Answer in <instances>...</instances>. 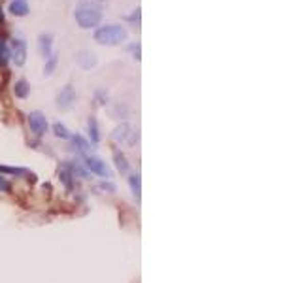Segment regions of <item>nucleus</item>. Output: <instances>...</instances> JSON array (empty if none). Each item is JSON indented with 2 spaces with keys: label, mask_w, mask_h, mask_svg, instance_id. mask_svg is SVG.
Returning a JSON list of instances; mask_svg holds the SVG:
<instances>
[{
  "label": "nucleus",
  "mask_w": 302,
  "mask_h": 283,
  "mask_svg": "<svg viewBox=\"0 0 302 283\" xmlns=\"http://www.w3.org/2000/svg\"><path fill=\"white\" fill-rule=\"evenodd\" d=\"M74 15L81 29H95V27H99L100 19H102L100 8L91 4V2H81V4H78Z\"/></svg>",
  "instance_id": "obj_1"
},
{
  "label": "nucleus",
  "mask_w": 302,
  "mask_h": 283,
  "mask_svg": "<svg viewBox=\"0 0 302 283\" xmlns=\"http://www.w3.org/2000/svg\"><path fill=\"white\" fill-rule=\"evenodd\" d=\"M127 40V31L121 25H106L95 31V42L102 45H118Z\"/></svg>",
  "instance_id": "obj_2"
},
{
  "label": "nucleus",
  "mask_w": 302,
  "mask_h": 283,
  "mask_svg": "<svg viewBox=\"0 0 302 283\" xmlns=\"http://www.w3.org/2000/svg\"><path fill=\"white\" fill-rule=\"evenodd\" d=\"M29 125H31V130L36 136H43L48 132V119H45L42 111H32L29 115Z\"/></svg>",
  "instance_id": "obj_3"
},
{
  "label": "nucleus",
  "mask_w": 302,
  "mask_h": 283,
  "mask_svg": "<svg viewBox=\"0 0 302 283\" xmlns=\"http://www.w3.org/2000/svg\"><path fill=\"white\" fill-rule=\"evenodd\" d=\"M85 167H87V170H91V172L97 174V176L111 178V172H110V168H108V164H106L102 159H99V157H87Z\"/></svg>",
  "instance_id": "obj_4"
},
{
  "label": "nucleus",
  "mask_w": 302,
  "mask_h": 283,
  "mask_svg": "<svg viewBox=\"0 0 302 283\" xmlns=\"http://www.w3.org/2000/svg\"><path fill=\"white\" fill-rule=\"evenodd\" d=\"M12 59L15 62V66H23L27 61V43L17 38V40H13L12 43Z\"/></svg>",
  "instance_id": "obj_5"
},
{
  "label": "nucleus",
  "mask_w": 302,
  "mask_h": 283,
  "mask_svg": "<svg viewBox=\"0 0 302 283\" xmlns=\"http://www.w3.org/2000/svg\"><path fill=\"white\" fill-rule=\"evenodd\" d=\"M74 100H76V92H74V89H72V85H66L59 95H57V106H59L61 110H68L70 106L74 104Z\"/></svg>",
  "instance_id": "obj_6"
},
{
  "label": "nucleus",
  "mask_w": 302,
  "mask_h": 283,
  "mask_svg": "<svg viewBox=\"0 0 302 283\" xmlns=\"http://www.w3.org/2000/svg\"><path fill=\"white\" fill-rule=\"evenodd\" d=\"M76 61H78V64H80L81 68L89 70V68H92L97 64V57L92 55L91 51H80V53L76 55Z\"/></svg>",
  "instance_id": "obj_7"
},
{
  "label": "nucleus",
  "mask_w": 302,
  "mask_h": 283,
  "mask_svg": "<svg viewBox=\"0 0 302 283\" xmlns=\"http://www.w3.org/2000/svg\"><path fill=\"white\" fill-rule=\"evenodd\" d=\"M10 12L13 15H17V17H25L27 13H29V4H27L25 0H13L12 4H10Z\"/></svg>",
  "instance_id": "obj_8"
},
{
  "label": "nucleus",
  "mask_w": 302,
  "mask_h": 283,
  "mask_svg": "<svg viewBox=\"0 0 302 283\" xmlns=\"http://www.w3.org/2000/svg\"><path fill=\"white\" fill-rule=\"evenodd\" d=\"M38 43H40V53L48 59V57L51 55V45H53V38H51V34H42Z\"/></svg>",
  "instance_id": "obj_9"
},
{
  "label": "nucleus",
  "mask_w": 302,
  "mask_h": 283,
  "mask_svg": "<svg viewBox=\"0 0 302 283\" xmlns=\"http://www.w3.org/2000/svg\"><path fill=\"white\" fill-rule=\"evenodd\" d=\"M13 92H15V97H19V99H27L29 92H31V87H29V83L25 80H19L13 85Z\"/></svg>",
  "instance_id": "obj_10"
},
{
  "label": "nucleus",
  "mask_w": 302,
  "mask_h": 283,
  "mask_svg": "<svg viewBox=\"0 0 302 283\" xmlns=\"http://www.w3.org/2000/svg\"><path fill=\"white\" fill-rule=\"evenodd\" d=\"M87 127H89V136H91V142H92V144H99V142H100V132H99L97 119H95V117H89Z\"/></svg>",
  "instance_id": "obj_11"
},
{
  "label": "nucleus",
  "mask_w": 302,
  "mask_h": 283,
  "mask_svg": "<svg viewBox=\"0 0 302 283\" xmlns=\"http://www.w3.org/2000/svg\"><path fill=\"white\" fill-rule=\"evenodd\" d=\"M129 130H130V127H129L127 123L119 125L118 129L113 130V140H118V142H119V140H127V136L130 134Z\"/></svg>",
  "instance_id": "obj_12"
},
{
  "label": "nucleus",
  "mask_w": 302,
  "mask_h": 283,
  "mask_svg": "<svg viewBox=\"0 0 302 283\" xmlns=\"http://www.w3.org/2000/svg\"><path fill=\"white\" fill-rule=\"evenodd\" d=\"M72 142H74V148L80 151V153H87L89 151V142L85 140V138H81L80 134H76L74 138H72Z\"/></svg>",
  "instance_id": "obj_13"
},
{
  "label": "nucleus",
  "mask_w": 302,
  "mask_h": 283,
  "mask_svg": "<svg viewBox=\"0 0 302 283\" xmlns=\"http://www.w3.org/2000/svg\"><path fill=\"white\" fill-rule=\"evenodd\" d=\"M10 61V50H8L4 38H0V66H6Z\"/></svg>",
  "instance_id": "obj_14"
},
{
  "label": "nucleus",
  "mask_w": 302,
  "mask_h": 283,
  "mask_svg": "<svg viewBox=\"0 0 302 283\" xmlns=\"http://www.w3.org/2000/svg\"><path fill=\"white\" fill-rule=\"evenodd\" d=\"M55 66H57V55L55 53H51L48 59H45V66H43V74L45 76H51L55 72Z\"/></svg>",
  "instance_id": "obj_15"
},
{
  "label": "nucleus",
  "mask_w": 302,
  "mask_h": 283,
  "mask_svg": "<svg viewBox=\"0 0 302 283\" xmlns=\"http://www.w3.org/2000/svg\"><path fill=\"white\" fill-rule=\"evenodd\" d=\"M115 164H118L119 172H123V174L129 172V162H127V159H125V155L119 153V151H115Z\"/></svg>",
  "instance_id": "obj_16"
},
{
  "label": "nucleus",
  "mask_w": 302,
  "mask_h": 283,
  "mask_svg": "<svg viewBox=\"0 0 302 283\" xmlns=\"http://www.w3.org/2000/svg\"><path fill=\"white\" fill-rule=\"evenodd\" d=\"M53 132H55L57 138H62V140H66V138H70V132L66 130V127L61 123H55L53 125Z\"/></svg>",
  "instance_id": "obj_17"
},
{
  "label": "nucleus",
  "mask_w": 302,
  "mask_h": 283,
  "mask_svg": "<svg viewBox=\"0 0 302 283\" xmlns=\"http://www.w3.org/2000/svg\"><path fill=\"white\" fill-rule=\"evenodd\" d=\"M129 183H130V189H132V193H134L136 198H140V176H130L129 178Z\"/></svg>",
  "instance_id": "obj_18"
},
{
  "label": "nucleus",
  "mask_w": 302,
  "mask_h": 283,
  "mask_svg": "<svg viewBox=\"0 0 302 283\" xmlns=\"http://www.w3.org/2000/svg\"><path fill=\"white\" fill-rule=\"evenodd\" d=\"M12 189V185H10V181H8L2 174H0V193H8Z\"/></svg>",
  "instance_id": "obj_19"
},
{
  "label": "nucleus",
  "mask_w": 302,
  "mask_h": 283,
  "mask_svg": "<svg viewBox=\"0 0 302 283\" xmlns=\"http://www.w3.org/2000/svg\"><path fill=\"white\" fill-rule=\"evenodd\" d=\"M129 50L132 51V55H134V59H140V45H138V43H136V45L132 43Z\"/></svg>",
  "instance_id": "obj_20"
},
{
  "label": "nucleus",
  "mask_w": 302,
  "mask_h": 283,
  "mask_svg": "<svg viewBox=\"0 0 302 283\" xmlns=\"http://www.w3.org/2000/svg\"><path fill=\"white\" fill-rule=\"evenodd\" d=\"M100 187H102L104 191H110V193L115 191V187H113V185H111V183H102V185H100Z\"/></svg>",
  "instance_id": "obj_21"
},
{
  "label": "nucleus",
  "mask_w": 302,
  "mask_h": 283,
  "mask_svg": "<svg viewBox=\"0 0 302 283\" xmlns=\"http://www.w3.org/2000/svg\"><path fill=\"white\" fill-rule=\"evenodd\" d=\"M4 21V13H2V8H0V23Z\"/></svg>",
  "instance_id": "obj_22"
}]
</instances>
